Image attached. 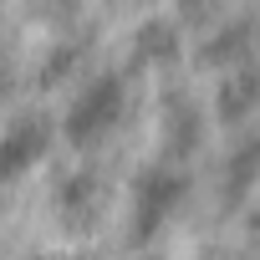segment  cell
<instances>
[{"label":"cell","mask_w":260,"mask_h":260,"mask_svg":"<svg viewBox=\"0 0 260 260\" xmlns=\"http://www.w3.org/2000/svg\"><path fill=\"white\" fill-rule=\"evenodd\" d=\"M117 117H122V82H117V77H97V82L67 107V138L97 143Z\"/></svg>","instance_id":"6da1fadb"},{"label":"cell","mask_w":260,"mask_h":260,"mask_svg":"<svg viewBox=\"0 0 260 260\" xmlns=\"http://www.w3.org/2000/svg\"><path fill=\"white\" fill-rule=\"evenodd\" d=\"M184 199V179L169 169H148L138 179V230H158Z\"/></svg>","instance_id":"7a4b0ae2"},{"label":"cell","mask_w":260,"mask_h":260,"mask_svg":"<svg viewBox=\"0 0 260 260\" xmlns=\"http://www.w3.org/2000/svg\"><path fill=\"white\" fill-rule=\"evenodd\" d=\"M46 153V122L41 117H26V122H16L6 138H0V179H16V174H26L36 158Z\"/></svg>","instance_id":"3957f363"}]
</instances>
